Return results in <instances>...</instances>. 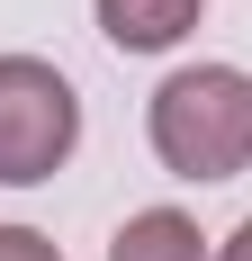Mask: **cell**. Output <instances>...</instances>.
<instances>
[{"mask_svg": "<svg viewBox=\"0 0 252 261\" xmlns=\"http://www.w3.org/2000/svg\"><path fill=\"white\" fill-rule=\"evenodd\" d=\"M153 162L171 180H234L252 171V72L243 63H189L144 108Z\"/></svg>", "mask_w": 252, "mask_h": 261, "instance_id": "obj_1", "label": "cell"}, {"mask_svg": "<svg viewBox=\"0 0 252 261\" xmlns=\"http://www.w3.org/2000/svg\"><path fill=\"white\" fill-rule=\"evenodd\" d=\"M81 144V99L45 54H0V180L36 189Z\"/></svg>", "mask_w": 252, "mask_h": 261, "instance_id": "obj_2", "label": "cell"}, {"mask_svg": "<svg viewBox=\"0 0 252 261\" xmlns=\"http://www.w3.org/2000/svg\"><path fill=\"white\" fill-rule=\"evenodd\" d=\"M90 9H99V36L117 54H162V45H180L198 27L207 0H90Z\"/></svg>", "mask_w": 252, "mask_h": 261, "instance_id": "obj_3", "label": "cell"}, {"mask_svg": "<svg viewBox=\"0 0 252 261\" xmlns=\"http://www.w3.org/2000/svg\"><path fill=\"white\" fill-rule=\"evenodd\" d=\"M108 261H207V234H198L180 207H144V216H126V225H117Z\"/></svg>", "mask_w": 252, "mask_h": 261, "instance_id": "obj_4", "label": "cell"}, {"mask_svg": "<svg viewBox=\"0 0 252 261\" xmlns=\"http://www.w3.org/2000/svg\"><path fill=\"white\" fill-rule=\"evenodd\" d=\"M0 261H63V252H54V234H36V225H0Z\"/></svg>", "mask_w": 252, "mask_h": 261, "instance_id": "obj_5", "label": "cell"}, {"mask_svg": "<svg viewBox=\"0 0 252 261\" xmlns=\"http://www.w3.org/2000/svg\"><path fill=\"white\" fill-rule=\"evenodd\" d=\"M216 261H252V216H243V225L225 234V252H216Z\"/></svg>", "mask_w": 252, "mask_h": 261, "instance_id": "obj_6", "label": "cell"}]
</instances>
